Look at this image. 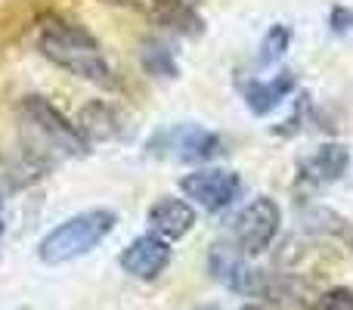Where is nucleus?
<instances>
[{
    "instance_id": "obj_1",
    "label": "nucleus",
    "mask_w": 353,
    "mask_h": 310,
    "mask_svg": "<svg viewBox=\"0 0 353 310\" xmlns=\"http://www.w3.org/2000/svg\"><path fill=\"white\" fill-rule=\"evenodd\" d=\"M37 47L41 56L56 68L74 75L81 81H90L97 87H115V72L103 56L99 41L78 22H68L62 16H41L37 22Z\"/></svg>"
},
{
    "instance_id": "obj_2",
    "label": "nucleus",
    "mask_w": 353,
    "mask_h": 310,
    "mask_svg": "<svg viewBox=\"0 0 353 310\" xmlns=\"http://www.w3.org/2000/svg\"><path fill=\"white\" fill-rule=\"evenodd\" d=\"M19 118H22V137L28 143V149L41 162H47L50 155L62 158H81L90 153V143L84 140V134L78 130V124H72L50 99L28 93L19 103Z\"/></svg>"
},
{
    "instance_id": "obj_3",
    "label": "nucleus",
    "mask_w": 353,
    "mask_h": 310,
    "mask_svg": "<svg viewBox=\"0 0 353 310\" xmlns=\"http://www.w3.org/2000/svg\"><path fill=\"white\" fill-rule=\"evenodd\" d=\"M118 217L109 208H90V211L72 214L68 220H62L59 226L47 233V236L37 242V258L50 267H59V264H72L78 258L90 255L112 230H115Z\"/></svg>"
},
{
    "instance_id": "obj_4",
    "label": "nucleus",
    "mask_w": 353,
    "mask_h": 310,
    "mask_svg": "<svg viewBox=\"0 0 353 310\" xmlns=\"http://www.w3.org/2000/svg\"><path fill=\"white\" fill-rule=\"evenodd\" d=\"M149 155L171 158V162H186V164H205L223 155V140L214 130L201 128V124H174L168 130L152 134L146 143Z\"/></svg>"
},
{
    "instance_id": "obj_5",
    "label": "nucleus",
    "mask_w": 353,
    "mask_h": 310,
    "mask_svg": "<svg viewBox=\"0 0 353 310\" xmlns=\"http://www.w3.org/2000/svg\"><path fill=\"white\" fill-rule=\"evenodd\" d=\"M279 226H282L279 202L270 199V195H261V199L248 202L236 214V220H232V242H236V249L245 258H257L273 245V239L279 236Z\"/></svg>"
},
{
    "instance_id": "obj_6",
    "label": "nucleus",
    "mask_w": 353,
    "mask_h": 310,
    "mask_svg": "<svg viewBox=\"0 0 353 310\" xmlns=\"http://www.w3.org/2000/svg\"><path fill=\"white\" fill-rule=\"evenodd\" d=\"M208 273L236 295H263L267 276L257 267H251V258H245L236 249V242H214L208 249Z\"/></svg>"
},
{
    "instance_id": "obj_7",
    "label": "nucleus",
    "mask_w": 353,
    "mask_h": 310,
    "mask_svg": "<svg viewBox=\"0 0 353 310\" xmlns=\"http://www.w3.org/2000/svg\"><path fill=\"white\" fill-rule=\"evenodd\" d=\"M180 193L186 195L189 202L201 205L205 211L217 214L239 199V193H242V177L226 168H199V171H192V174L180 177Z\"/></svg>"
},
{
    "instance_id": "obj_8",
    "label": "nucleus",
    "mask_w": 353,
    "mask_h": 310,
    "mask_svg": "<svg viewBox=\"0 0 353 310\" xmlns=\"http://www.w3.org/2000/svg\"><path fill=\"white\" fill-rule=\"evenodd\" d=\"M171 258H174V249L168 239H161L159 233H143L137 236L128 249L121 251L118 264L121 270L130 276V280H140V282H152L171 267Z\"/></svg>"
},
{
    "instance_id": "obj_9",
    "label": "nucleus",
    "mask_w": 353,
    "mask_h": 310,
    "mask_svg": "<svg viewBox=\"0 0 353 310\" xmlns=\"http://www.w3.org/2000/svg\"><path fill=\"white\" fill-rule=\"evenodd\" d=\"M146 10L155 25L180 37H199L205 31V19L189 0H146Z\"/></svg>"
},
{
    "instance_id": "obj_10",
    "label": "nucleus",
    "mask_w": 353,
    "mask_h": 310,
    "mask_svg": "<svg viewBox=\"0 0 353 310\" xmlns=\"http://www.w3.org/2000/svg\"><path fill=\"white\" fill-rule=\"evenodd\" d=\"M149 226L152 233H159L161 239H183L195 226V208L186 199L176 195H161L159 202H152L149 208Z\"/></svg>"
},
{
    "instance_id": "obj_11",
    "label": "nucleus",
    "mask_w": 353,
    "mask_h": 310,
    "mask_svg": "<svg viewBox=\"0 0 353 310\" xmlns=\"http://www.w3.org/2000/svg\"><path fill=\"white\" fill-rule=\"evenodd\" d=\"M294 87H298V78L292 72H279L270 81H251L245 87V106L251 109V115H270Z\"/></svg>"
},
{
    "instance_id": "obj_12",
    "label": "nucleus",
    "mask_w": 353,
    "mask_h": 310,
    "mask_svg": "<svg viewBox=\"0 0 353 310\" xmlns=\"http://www.w3.org/2000/svg\"><path fill=\"white\" fill-rule=\"evenodd\" d=\"M78 130L84 134L87 143H105V140H115L121 137V115H118L115 106L109 103H90L81 109L78 115Z\"/></svg>"
},
{
    "instance_id": "obj_13",
    "label": "nucleus",
    "mask_w": 353,
    "mask_h": 310,
    "mask_svg": "<svg viewBox=\"0 0 353 310\" xmlns=\"http://www.w3.org/2000/svg\"><path fill=\"white\" fill-rule=\"evenodd\" d=\"M347 168H350V149L344 143H323L307 162L313 183H335L347 174Z\"/></svg>"
},
{
    "instance_id": "obj_14",
    "label": "nucleus",
    "mask_w": 353,
    "mask_h": 310,
    "mask_svg": "<svg viewBox=\"0 0 353 310\" xmlns=\"http://www.w3.org/2000/svg\"><path fill=\"white\" fill-rule=\"evenodd\" d=\"M140 66L146 68V75L152 78H165V81H174L180 75V66L174 59V50L168 43H161L159 37H146L140 47Z\"/></svg>"
},
{
    "instance_id": "obj_15",
    "label": "nucleus",
    "mask_w": 353,
    "mask_h": 310,
    "mask_svg": "<svg viewBox=\"0 0 353 310\" xmlns=\"http://www.w3.org/2000/svg\"><path fill=\"white\" fill-rule=\"evenodd\" d=\"M288 43H292V28H288V25H273V28L263 35L257 62H261V66H273V62H279L282 56H285Z\"/></svg>"
},
{
    "instance_id": "obj_16",
    "label": "nucleus",
    "mask_w": 353,
    "mask_h": 310,
    "mask_svg": "<svg viewBox=\"0 0 353 310\" xmlns=\"http://www.w3.org/2000/svg\"><path fill=\"white\" fill-rule=\"evenodd\" d=\"M313 310H353V289H347V286L329 289V292H323L316 298Z\"/></svg>"
},
{
    "instance_id": "obj_17",
    "label": "nucleus",
    "mask_w": 353,
    "mask_h": 310,
    "mask_svg": "<svg viewBox=\"0 0 353 310\" xmlns=\"http://www.w3.org/2000/svg\"><path fill=\"white\" fill-rule=\"evenodd\" d=\"M329 28L335 31V35H347L353 28V10H347V6H335V10L329 12Z\"/></svg>"
},
{
    "instance_id": "obj_18",
    "label": "nucleus",
    "mask_w": 353,
    "mask_h": 310,
    "mask_svg": "<svg viewBox=\"0 0 353 310\" xmlns=\"http://www.w3.org/2000/svg\"><path fill=\"white\" fill-rule=\"evenodd\" d=\"M99 3H109V6H137V0H99Z\"/></svg>"
},
{
    "instance_id": "obj_19",
    "label": "nucleus",
    "mask_w": 353,
    "mask_h": 310,
    "mask_svg": "<svg viewBox=\"0 0 353 310\" xmlns=\"http://www.w3.org/2000/svg\"><path fill=\"white\" fill-rule=\"evenodd\" d=\"M0 233H3V217H0Z\"/></svg>"
},
{
    "instance_id": "obj_20",
    "label": "nucleus",
    "mask_w": 353,
    "mask_h": 310,
    "mask_svg": "<svg viewBox=\"0 0 353 310\" xmlns=\"http://www.w3.org/2000/svg\"><path fill=\"white\" fill-rule=\"evenodd\" d=\"M201 310H217V307H201Z\"/></svg>"
},
{
    "instance_id": "obj_21",
    "label": "nucleus",
    "mask_w": 353,
    "mask_h": 310,
    "mask_svg": "<svg viewBox=\"0 0 353 310\" xmlns=\"http://www.w3.org/2000/svg\"><path fill=\"white\" fill-rule=\"evenodd\" d=\"M16 310H28V307H16Z\"/></svg>"
}]
</instances>
